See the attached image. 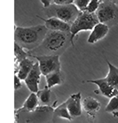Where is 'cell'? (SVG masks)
Returning a JSON list of instances; mask_svg holds the SVG:
<instances>
[{
	"label": "cell",
	"mask_w": 118,
	"mask_h": 123,
	"mask_svg": "<svg viewBox=\"0 0 118 123\" xmlns=\"http://www.w3.org/2000/svg\"><path fill=\"white\" fill-rule=\"evenodd\" d=\"M70 43V32L48 30L45 39L37 48L28 50L29 58L34 55H59L64 52Z\"/></svg>",
	"instance_id": "cell-1"
},
{
	"label": "cell",
	"mask_w": 118,
	"mask_h": 123,
	"mask_svg": "<svg viewBox=\"0 0 118 123\" xmlns=\"http://www.w3.org/2000/svg\"><path fill=\"white\" fill-rule=\"evenodd\" d=\"M47 31V28L45 25H37L28 28L15 27L14 40L23 49L32 50L41 44Z\"/></svg>",
	"instance_id": "cell-2"
},
{
	"label": "cell",
	"mask_w": 118,
	"mask_h": 123,
	"mask_svg": "<svg viewBox=\"0 0 118 123\" xmlns=\"http://www.w3.org/2000/svg\"><path fill=\"white\" fill-rule=\"evenodd\" d=\"M98 23L95 12H88L86 11L80 12L70 27V43L74 45V39L81 31L92 30L96 24Z\"/></svg>",
	"instance_id": "cell-3"
},
{
	"label": "cell",
	"mask_w": 118,
	"mask_h": 123,
	"mask_svg": "<svg viewBox=\"0 0 118 123\" xmlns=\"http://www.w3.org/2000/svg\"><path fill=\"white\" fill-rule=\"evenodd\" d=\"M98 22L108 28L118 24V6L115 2H102L95 12Z\"/></svg>",
	"instance_id": "cell-4"
},
{
	"label": "cell",
	"mask_w": 118,
	"mask_h": 123,
	"mask_svg": "<svg viewBox=\"0 0 118 123\" xmlns=\"http://www.w3.org/2000/svg\"><path fill=\"white\" fill-rule=\"evenodd\" d=\"M48 10V15L50 17H56L59 20H63L68 24H72L80 13V11L74 4L70 5H51Z\"/></svg>",
	"instance_id": "cell-5"
},
{
	"label": "cell",
	"mask_w": 118,
	"mask_h": 123,
	"mask_svg": "<svg viewBox=\"0 0 118 123\" xmlns=\"http://www.w3.org/2000/svg\"><path fill=\"white\" fill-rule=\"evenodd\" d=\"M31 58L37 60L43 75L45 76L54 71L61 70V62L59 55H34Z\"/></svg>",
	"instance_id": "cell-6"
},
{
	"label": "cell",
	"mask_w": 118,
	"mask_h": 123,
	"mask_svg": "<svg viewBox=\"0 0 118 123\" xmlns=\"http://www.w3.org/2000/svg\"><path fill=\"white\" fill-rule=\"evenodd\" d=\"M41 72H40L38 62H35L32 69L28 73L26 79L24 80L26 86L31 92L37 93L39 90V83L41 81Z\"/></svg>",
	"instance_id": "cell-7"
},
{
	"label": "cell",
	"mask_w": 118,
	"mask_h": 123,
	"mask_svg": "<svg viewBox=\"0 0 118 123\" xmlns=\"http://www.w3.org/2000/svg\"><path fill=\"white\" fill-rule=\"evenodd\" d=\"M66 105L72 118L81 116L83 113L82 108V95L81 92H77L72 95L66 100Z\"/></svg>",
	"instance_id": "cell-8"
},
{
	"label": "cell",
	"mask_w": 118,
	"mask_h": 123,
	"mask_svg": "<svg viewBox=\"0 0 118 123\" xmlns=\"http://www.w3.org/2000/svg\"><path fill=\"white\" fill-rule=\"evenodd\" d=\"M86 82L88 83H93L97 85L98 88V90H94L96 94H101L107 98H111L117 95L118 90H115L114 88L110 86L108 82L107 81L106 78H101V79H96V80H87Z\"/></svg>",
	"instance_id": "cell-9"
},
{
	"label": "cell",
	"mask_w": 118,
	"mask_h": 123,
	"mask_svg": "<svg viewBox=\"0 0 118 123\" xmlns=\"http://www.w3.org/2000/svg\"><path fill=\"white\" fill-rule=\"evenodd\" d=\"M37 17L39 18L40 20H42L43 21H45V26L47 28L48 30L70 32V24L59 20L56 17H50L48 19H44L42 17H39L38 15H37Z\"/></svg>",
	"instance_id": "cell-10"
},
{
	"label": "cell",
	"mask_w": 118,
	"mask_h": 123,
	"mask_svg": "<svg viewBox=\"0 0 118 123\" xmlns=\"http://www.w3.org/2000/svg\"><path fill=\"white\" fill-rule=\"evenodd\" d=\"M37 98H38V105H47V106H53L57 103L56 96L51 89L45 86L43 90H38L37 92Z\"/></svg>",
	"instance_id": "cell-11"
},
{
	"label": "cell",
	"mask_w": 118,
	"mask_h": 123,
	"mask_svg": "<svg viewBox=\"0 0 118 123\" xmlns=\"http://www.w3.org/2000/svg\"><path fill=\"white\" fill-rule=\"evenodd\" d=\"M108 31H109V28L107 25L98 22L92 29V33L90 34V36L88 37L87 42L91 44H93V43L100 41L101 39H103L107 36Z\"/></svg>",
	"instance_id": "cell-12"
},
{
	"label": "cell",
	"mask_w": 118,
	"mask_h": 123,
	"mask_svg": "<svg viewBox=\"0 0 118 123\" xmlns=\"http://www.w3.org/2000/svg\"><path fill=\"white\" fill-rule=\"evenodd\" d=\"M100 106V103L97 99L92 98V97H87V98L82 99V108L87 113L88 116H90V118H92V120L95 118L96 112L99 111Z\"/></svg>",
	"instance_id": "cell-13"
},
{
	"label": "cell",
	"mask_w": 118,
	"mask_h": 123,
	"mask_svg": "<svg viewBox=\"0 0 118 123\" xmlns=\"http://www.w3.org/2000/svg\"><path fill=\"white\" fill-rule=\"evenodd\" d=\"M35 62L33 60H31L29 58H26V59H22L20 62H19L17 69L15 70V74L21 80L24 81L28 74V73L30 72V70L33 67V65Z\"/></svg>",
	"instance_id": "cell-14"
},
{
	"label": "cell",
	"mask_w": 118,
	"mask_h": 123,
	"mask_svg": "<svg viewBox=\"0 0 118 123\" xmlns=\"http://www.w3.org/2000/svg\"><path fill=\"white\" fill-rule=\"evenodd\" d=\"M38 98H37V93L31 92L26 99L22 106L19 109L15 110V112H30L36 111L37 107L38 106Z\"/></svg>",
	"instance_id": "cell-15"
},
{
	"label": "cell",
	"mask_w": 118,
	"mask_h": 123,
	"mask_svg": "<svg viewBox=\"0 0 118 123\" xmlns=\"http://www.w3.org/2000/svg\"><path fill=\"white\" fill-rule=\"evenodd\" d=\"M106 61L108 66V73L105 78L110 86L115 90H118V67L111 64L107 59H106Z\"/></svg>",
	"instance_id": "cell-16"
},
{
	"label": "cell",
	"mask_w": 118,
	"mask_h": 123,
	"mask_svg": "<svg viewBox=\"0 0 118 123\" xmlns=\"http://www.w3.org/2000/svg\"><path fill=\"white\" fill-rule=\"evenodd\" d=\"M46 80V87L52 89L55 85H61L64 82V78L61 75V70L60 71H54L52 73L45 75Z\"/></svg>",
	"instance_id": "cell-17"
},
{
	"label": "cell",
	"mask_w": 118,
	"mask_h": 123,
	"mask_svg": "<svg viewBox=\"0 0 118 123\" xmlns=\"http://www.w3.org/2000/svg\"><path fill=\"white\" fill-rule=\"evenodd\" d=\"M52 114H53V120L56 119L57 117L58 118H63V119H66V120H73V118L71 117V115L69 114V112H68V110L67 108V105H66V103H62L59 106L55 107L53 109V112H52Z\"/></svg>",
	"instance_id": "cell-18"
},
{
	"label": "cell",
	"mask_w": 118,
	"mask_h": 123,
	"mask_svg": "<svg viewBox=\"0 0 118 123\" xmlns=\"http://www.w3.org/2000/svg\"><path fill=\"white\" fill-rule=\"evenodd\" d=\"M14 55H15V65H18L19 62L26 58H29L28 50H25V49L20 47L16 43H14Z\"/></svg>",
	"instance_id": "cell-19"
},
{
	"label": "cell",
	"mask_w": 118,
	"mask_h": 123,
	"mask_svg": "<svg viewBox=\"0 0 118 123\" xmlns=\"http://www.w3.org/2000/svg\"><path fill=\"white\" fill-rule=\"evenodd\" d=\"M110 100L107 104V105L106 106V109L105 111L108 113H111V114L114 116L115 118L118 117V98L116 96L113 97V98H109Z\"/></svg>",
	"instance_id": "cell-20"
},
{
	"label": "cell",
	"mask_w": 118,
	"mask_h": 123,
	"mask_svg": "<svg viewBox=\"0 0 118 123\" xmlns=\"http://www.w3.org/2000/svg\"><path fill=\"white\" fill-rule=\"evenodd\" d=\"M101 3H102L101 0H91L90 3L88 4L87 7L85 9V11L88 12H95Z\"/></svg>",
	"instance_id": "cell-21"
},
{
	"label": "cell",
	"mask_w": 118,
	"mask_h": 123,
	"mask_svg": "<svg viewBox=\"0 0 118 123\" xmlns=\"http://www.w3.org/2000/svg\"><path fill=\"white\" fill-rule=\"evenodd\" d=\"M90 1L91 0H74V5L78 8L80 12H84L85 11Z\"/></svg>",
	"instance_id": "cell-22"
},
{
	"label": "cell",
	"mask_w": 118,
	"mask_h": 123,
	"mask_svg": "<svg viewBox=\"0 0 118 123\" xmlns=\"http://www.w3.org/2000/svg\"><path fill=\"white\" fill-rule=\"evenodd\" d=\"M21 80H20L18 76H17V74H15L14 75V90H20V88H21Z\"/></svg>",
	"instance_id": "cell-23"
},
{
	"label": "cell",
	"mask_w": 118,
	"mask_h": 123,
	"mask_svg": "<svg viewBox=\"0 0 118 123\" xmlns=\"http://www.w3.org/2000/svg\"><path fill=\"white\" fill-rule=\"evenodd\" d=\"M54 5H59V6H64V5H70L74 4V0H54Z\"/></svg>",
	"instance_id": "cell-24"
},
{
	"label": "cell",
	"mask_w": 118,
	"mask_h": 123,
	"mask_svg": "<svg viewBox=\"0 0 118 123\" xmlns=\"http://www.w3.org/2000/svg\"><path fill=\"white\" fill-rule=\"evenodd\" d=\"M40 1H41V3L43 4V6H44L45 8H48L51 5L53 4L54 0H40Z\"/></svg>",
	"instance_id": "cell-25"
},
{
	"label": "cell",
	"mask_w": 118,
	"mask_h": 123,
	"mask_svg": "<svg viewBox=\"0 0 118 123\" xmlns=\"http://www.w3.org/2000/svg\"><path fill=\"white\" fill-rule=\"evenodd\" d=\"M115 1H116V0H103V2H115Z\"/></svg>",
	"instance_id": "cell-26"
},
{
	"label": "cell",
	"mask_w": 118,
	"mask_h": 123,
	"mask_svg": "<svg viewBox=\"0 0 118 123\" xmlns=\"http://www.w3.org/2000/svg\"><path fill=\"white\" fill-rule=\"evenodd\" d=\"M115 4H116V5H117V6H118V0H116V1H115Z\"/></svg>",
	"instance_id": "cell-27"
},
{
	"label": "cell",
	"mask_w": 118,
	"mask_h": 123,
	"mask_svg": "<svg viewBox=\"0 0 118 123\" xmlns=\"http://www.w3.org/2000/svg\"><path fill=\"white\" fill-rule=\"evenodd\" d=\"M116 97H117V98H118V93H117V95H116Z\"/></svg>",
	"instance_id": "cell-28"
},
{
	"label": "cell",
	"mask_w": 118,
	"mask_h": 123,
	"mask_svg": "<svg viewBox=\"0 0 118 123\" xmlns=\"http://www.w3.org/2000/svg\"><path fill=\"white\" fill-rule=\"evenodd\" d=\"M101 1H102V2H103V0H101Z\"/></svg>",
	"instance_id": "cell-29"
}]
</instances>
